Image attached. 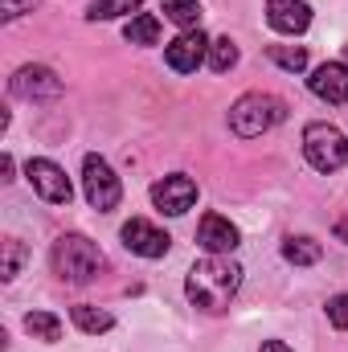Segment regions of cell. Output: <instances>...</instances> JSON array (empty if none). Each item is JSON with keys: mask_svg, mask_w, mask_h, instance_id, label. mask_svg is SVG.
Instances as JSON below:
<instances>
[{"mask_svg": "<svg viewBox=\"0 0 348 352\" xmlns=\"http://www.w3.org/2000/svg\"><path fill=\"white\" fill-rule=\"evenodd\" d=\"M242 283V266L230 263L226 254H209L188 270L184 278V291H188V303L201 307V311H226L234 291Z\"/></svg>", "mask_w": 348, "mask_h": 352, "instance_id": "obj_1", "label": "cell"}, {"mask_svg": "<svg viewBox=\"0 0 348 352\" xmlns=\"http://www.w3.org/2000/svg\"><path fill=\"white\" fill-rule=\"evenodd\" d=\"M287 119V102L274 98V94H242L234 107H230V127L234 135L242 140H259L262 131L279 127Z\"/></svg>", "mask_w": 348, "mask_h": 352, "instance_id": "obj_2", "label": "cell"}, {"mask_svg": "<svg viewBox=\"0 0 348 352\" xmlns=\"http://www.w3.org/2000/svg\"><path fill=\"white\" fill-rule=\"evenodd\" d=\"M54 270L66 283H90L102 270V250L83 234H62L54 242Z\"/></svg>", "mask_w": 348, "mask_h": 352, "instance_id": "obj_3", "label": "cell"}, {"mask_svg": "<svg viewBox=\"0 0 348 352\" xmlns=\"http://www.w3.org/2000/svg\"><path fill=\"white\" fill-rule=\"evenodd\" d=\"M303 156L316 173H336L345 168L348 160V140L340 127H328V123H312L303 131Z\"/></svg>", "mask_w": 348, "mask_h": 352, "instance_id": "obj_4", "label": "cell"}, {"mask_svg": "<svg viewBox=\"0 0 348 352\" xmlns=\"http://www.w3.org/2000/svg\"><path fill=\"white\" fill-rule=\"evenodd\" d=\"M83 188H87V201L98 209V213H111L123 197V184L119 176L111 173V164L102 156H87L83 160Z\"/></svg>", "mask_w": 348, "mask_h": 352, "instance_id": "obj_5", "label": "cell"}, {"mask_svg": "<svg viewBox=\"0 0 348 352\" xmlns=\"http://www.w3.org/2000/svg\"><path fill=\"white\" fill-rule=\"evenodd\" d=\"M25 176H29V184H33V192H37L41 201H50V205H70L74 184H70V176L62 173L54 160H29V164H25Z\"/></svg>", "mask_w": 348, "mask_h": 352, "instance_id": "obj_6", "label": "cell"}, {"mask_svg": "<svg viewBox=\"0 0 348 352\" xmlns=\"http://www.w3.org/2000/svg\"><path fill=\"white\" fill-rule=\"evenodd\" d=\"M164 62L173 66L176 74H197L201 62H209V37L201 29H184L173 45L164 50Z\"/></svg>", "mask_w": 348, "mask_h": 352, "instance_id": "obj_7", "label": "cell"}, {"mask_svg": "<svg viewBox=\"0 0 348 352\" xmlns=\"http://www.w3.org/2000/svg\"><path fill=\"white\" fill-rule=\"evenodd\" d=\"M123 246H127L131 254H140V258H164L168 246H173V238H168L164 230H156L152 221L131 217V221L123 226Z\"/></svg>", "mask_w": 348, "mask_h": 352, "instance_id": "obj_8", "label": "cell"}, {"mask_svg": "<svg viewBox=\"0 0 348 352\" xmlns=\"http://www.w3.org/2000/svg\"><path fill=\"white\" fill-rule=\"evenodd\" d=\"M8 90L17 94V98H54V94H62V78L50 70V66H21L12 78H8Z\"/></svg>", "mask_w": 348, "mask_h": 352, "instance_id": "obj_9", "label": "cell"}, {"mask_svg": "<svg viewBox=\"0 0 348 352\" xmlns=\"http://www.w3.org/2000/svg\"><path fill=\"white\" fill-rule=\"evenodd\" d=\"M152 201H156V209H164V213H188L193 209V201H197V184L188 180V176H164V180H156L152 184Z\"/></svg>", "mask_w": 348, "mask_h": 352, "instance_id": "obj_10", "label": "cell"}, {"mask_svg": "<svg viewBox=\"0 0 348 352\" xmlns=\"http://www.w3.org/2000/svg\"><path fill=\"white\" fill-rule=\"evenodd\" d=\"M307 87L316 98H324V102H348V66L345 62H324V66H316L312 70V78H307Z\"/></svg>", "mask_w": 348, "mask_h": 352, "instance_id": "obj_11", "label": "cell"}, {"mask_svg": "<svg viewBox=\"0 0 348 352\" xmlns=\"http://www.w3.org/2000/svg\"><path fill=\"white\" fill-rule=\"evenodd\" d=\"M197 242L209 254H234L238 250V226H230V217H221V213H205L197 226Z\"/></svg>", "mask_w": 348, "mask_h": 352, "instance_id": "obj_12", "label": "cell"}, {"mask_svg": "<svg viewBox=\"0 0 348 352\" xmlns=\"http://www.w3.org/2000/svg\"><path fill=\"white\" fill-rule=\"evenodd\" d=\"M266 21L274 33L295 37L312 25V8H307V0H266Z\"/></svg>", "mask_w": 348, "mask_h": 352, "instance_id": "obj_13", "label": "cell"}, {"mask_svg": "<svg viewBox=\"0 0 348 352\" xmlns=\"http://www.w3.org/2000/svg\"><path fill=\"white\" fill-rule=\"evenodd\" d=\"M123 37H127L131 45H156V41H160V21H156L152 12H135V16L123 25Z\"/></svg>", "mask_w": 348, "mask_h": 352, "instance_id": "obj_14", "label": "cell"}, {"mask_svg": "<svg viewBox=\"0 0 348 352\" xmlns=\"http://www.w3.org/2000/svg\"><path fill=\"white\" fill-rule=\"evenodd\" d=\"M283 258L295 263V266H312V263L324 258V246H320L316 238H287V242H283Z\"/></svg>", "mask_w": 348, "mask_h": 352, "instance_id": "obj_15", "label": "cell"}, {"mask_svg": "<svg viewBox=\"0 0 348 352\" xmlns=\"http://www.w3.org/2000/svg\"><path fill=\"white\" fill-rule=\"evenodd\" d=\"M25 332L37 336V340H62V320L50 316V311H29L25 316Z\"/></svg>", "mask_w": 348, "mask_h": 352, "instance_id": "obj_16", "label": "cell"}, {"mask_svg": "<svg viewBox=\"0 0 348 352\" xmlns=\"http://www.w3.org/2000/svg\"><path fill=\"white\" fill-rule=\"evenodd\" d=\"M70 320H74L83 332H90V336H98V332H111V324H115L107 311H98V307H87V303L70 307Z\"/></svg>", "mask_w": 348, "mask_h": 352, "instance_id": "obj_17", "label": "cell"}, {"mask_svg": "<svg viewBox=\"0 0 348 352\" xmlns=\"http://www.w3.org/2000/svg\"><path fill=\"white\" fill-rule=\"evenodd\" d=\"M160 8L180 29H197V21H201V4L197 0H160Z\"/></svg>", "mask_w": 348, "mask_h": 352, "instance_id": "obj_18", "label": "cell"}, {"mask_svg": "<svg viewBox=\"0 0 348 352\" xmlns=\"http://www.w3.org/2000/svg\"><path fill=\"white\" fill-rule=\"evenodd\" d=\"M266 54H270L274 66H283V70H291V74L307 70V50H303V45H270Z\"/></svg>", "mask_w": 348, "mask_h": 352, "instance_id": "obj_19", "label": "cell"}, {"mask_svg": "<svg viewBox=\"0 0 348 352\" xmlns=\"http://www.w3.org/2000/svg\"><path fill=\"white\" fill-rule=\"evenodd\" d=\"M144 0H94L87 8L90 21H111V16H123V12H135Z\"/></svg>", "mask_w": 348, "mask_h": 352, "instance_id": "obj_20", "label": "cell"}, {"mask_svg": "<svg viewBox=\"0 0 348 352\" xmlns=\"http://www.w3.org/2000/svg\"><path fill=\"white\" fill-rule=\"evenodd\" d=\"M234 62H238V45H234L230 37H217V41H209V66H213L217 74H226Z\"/></svg>", "mask_w": 348, "mask_h": 352, "instance_id": "obj_21", "label": "cell"}, {"mask_svg": "<svg viewBox=\"0 0 348 352\" xmlns=\"http://www.w3.org/2000/svg\"><path fill=\"white\" fill-rule=\"evenodd\" d=\"M21 263H25V246L17 238L4 242V278H17L21 274Z\"/></svg>", "mask_w": 348, "mask_h": 352, "instance_id": "obj_22", "label": "cell"}, {"mask_svg": "<svg viewBox=\"0 0 348 352\" xmlns=\"http://www.w3.org/2000/svg\"><path fill=\"white\" fill-rule=\"evenodd\" d=\"M37 4H41V0H0V16H4V21H17L21 12H33Z\"/></svg>", "mask_w": 348, "mask_h": 352, "instance_id": "obj_23", "label": "cell"}, {"mask_svg": "<svg viewBox=\"0 0 348 352\" xmlns=\"http://www.w3.org/2000/svg\"><path fill=\"white\" fill-rule=\"evenodd\" d=\"M328 320H332L340 332H348V295H336V299L328 303Z\"/></svg>", "mask_w": 348, "mask_h": 352, "instance_id": "obj_24", "label": "cell"}, {"mask_svg": "<svg viewBox=\"0 0 348 352\" xmlns=\"http://www.w3.org/2000/svg\"><path fill=\"white\" fill-rule=\"evenodd\" d=\"M336 238H340V242H348V213L336 221Z\"/></svg>", "mask_w": 348, "mask_h": 352, "instance_id": "obj_25", "label": "cell"}, {"mask_svg": "<svg viewBox=\"0 0 348 352\" xmlns=\"http://www.w3.org/2000/svg\"><path fill=\"white\" fill-rule=\"evenodd\" d=\"M262 352H291V349H287L283 340H266V344H262Z\"/></svg>", "mask_w": 348, "mask_h": 352, "instance_id": "obj_26", "label": "cell"}, {"mask_svg": "<svg viewBox=\"0 0 348 352\" xmlns=\"http://www.w3.org/2000/svg\"><path fill=\"white\" fill-rule=\"evenodd\" d=\"M345 54H348V50H345Z\"/></svg>", "mask_w": 348, "mask_h": 352, "instance_id": "obj_27", "label": "cell"}]
</instances>
